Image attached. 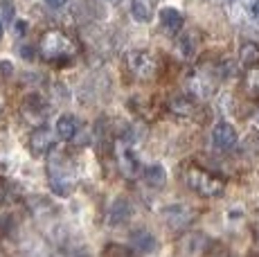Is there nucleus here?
Wrapping results in <instances>:
<instances>
[{"mask_svg":"<svg viewBox=\"0 0 259 257\" xmlns=\"http://www.w3.org/2000/svg\"><path fill=\"white\" fill-rule=\"evenodd\" d=\"M38 54L50 63H68L79 54V46L61 29H50L38 41Z\"/></svg>","mask_w":259,"mask_h":257,"instance_id":"f257e3e1","label":"nucleus"},{"mask_svg":"<svg viewBox=\"0 0 259 257\" xmlns=\"http://www.w3.org/2000/svg\"><path fill=\"white\" fill-rule=\"evenodd\" d=\"M183 181L192 192H196L203 199H219L226 192V179L212 174V172L203 169V167L194 165V162H187L183 167Z\"/></svg>","mask_w":259,"mask_h":257,"instance_id":"f03ea898","label":"nucleus"},{"mask_svg":"<svg viewBox=\"0 0 259 257\" xmlns=\"http://www.w3.org/2000/svg\"><path fill=\"white\" fill-rule=\"evenodd\" d=\"M48 181L50 190L59 196L72 194L74 185H77V172H74V162L63 154H52L48 160Z\"/></svg>","mask_w":259,"mask_h":257,"instance_id":"7ed1b4c3","label":"nucleus"},{"mask_svg":"<svg viewBox=\"0 0 259 257\" xmlns=\"http://www.w3.org/2000/svg\"><path fill=\"white\" fill-rule=\"evenodd\" d=\"M124 63H126V70L131 72V77L138 79V81H153V79L158 77V70H160V61H158V57L149 50L126 52Z\"/></svg>","mask_w":259,"mask_h":257,"instance_id":"20e7f679","label":"nucleus"},{"mask_svg":"<svg viewBox=\"0 0 259 257\" xmlns=\"http://www.w3.org/2000/svg\"><path fill=\"white\" fill-rule=\"evenodd\" d=\"M115 160H117L119 174H122L124 179L133 181V179H138V176L142 174V172H140V160L136 158V154H133V149H131V145H128V142L117 140V145H115Z\"/></svg>","mask_w":259,"mask_h":257,"instance_id":"39448f33","label":"nucleus"},{"mask_svg":"<svg viewBox=\"0 0 259 257\" xmlns=\"http://www.w3.org/2000/svg\"><path fill=\"white\" fill-rule=\"evenodd\" d=\"M239 142V133L237 128L230 124V122H219L217 126L212 128V147L217 151H232Z\"/></svg>","mask_w":259,"mask_h":257,"instance_id":"423d86ee","label":"nucleus"},{"mask_svg":"<svg viewBox=\"0 0 259 257\" xmlns=\"http://www.w3.org/2000/svg\"><path fill=\"white\" fill-rule=\"evenodd\" d=\"M21 111L27 122H34V124L43 126V122H46V117L50 113V104L43 100L41 95H29V97H25Z\"/></svg>","mask_w":259,"mask_h":257,"instance_id":"0eeeda50","label":"nucleus"},{"mask_svg":"<svg viewBox=\"0 0 259 257\" xmlns=\"http://www.w3.org/2000/svg\"><path fill=\"white\" fill-rule=\"evenodd\" d=\"M54 147V133L50 126H36L32 131V136H29V151H32V156L41 158L50 154V149Z\"/></svg>","mask_w":259,"mask_h":257,"instance_id":"6e6552de","label":"nucleus"},{"mask_svg":"<svg viewBox=\"0 0 259 257\" xmlns=\"http://www.w3.org/2000/svg\"><path fill=\"white\" fill-rule=\"evenodd\" d=\"M167 111L176 117H194L198 111V104L194 95H174L167 102Z\"/></svg>","mask_w":259,"mask_h":257,"instance_id":"1a4fd4ad","label":"nucleus"},{"mask_svg":"<svg viewBox=\"0 0 259 257\" xmlns=\"http://www.w3.org/2000/svg\"><path fill=\"white\" fill-rule=\"evenodd\" d=\"M162 215H165V221L171 228H185L196 219V212L187 205H167Z\"/></svg>","mask_w":259,"mask_h":257,"instance_id":"9d476101","label":"nucleus"},{"mask_svg":"<svg viewBox=\"0 0 259 257\" xmlns=\"http://www.w3.org/2000/svg\"><path fill=\"white\" fill-rule=\"evenodd\" d=\"M160 25H162V32L169 34V36H178L185 27V18L183 14L178 12L176 7H165L160 12Z\"/></svg>","mask_w":259,"mask_h":257,"instance_id":"9b49d317","label":"nucleus"},{"mask_svg":"<svg viewBox=\"0 0 259 257\" xmlns=\"http://www.w3.org/2000/svg\"><path fill=\"white\" fill-rule=\"evenodd\" d=\"M131 203H128L126 199H115L111 203V207H108V212H106V224L111 226V228H115V226H122V224H126L128 219H131Z\"/></svg>","mask_w":259,"mask_h":257,"instance_id":"f8f14e48","label":"nucleus"},{"mask_svg":"<svg viewBox=\"0 0 259 257\" xmlns=\"http://www.w3.org/2000/svg\"><path fill=\"white\" fill-rule=\"evenodd\" d=\"M232 9L243 21L259 27V0H232Z\"/></svg>","mask_w":259,"mask_h":257,"instance_id":"ddd939ff","label":"nucleus"},{"mask_svg":"<svg viewBox=\"0 0 259 257\" xmlns=\"http://www.w3.org/2000/svg\"><path fill=\"white\" fill-rule=\"evenodd\" d=\"M131 244H133V248L136 250H140V253H153L156 250V246H158V241H156V237L151 235L149 230H133L131 232Z\"/></svg>","mask_w":259,"mask_h":257,"instance_id":"4468645a","label":"nucleus"},{"mask_svg":"<svg viewBox=\"0 0 259 257\" xmlns=\"http://www.w3.org/2000/svg\"><path fill=\"white\" fill-rule=\"evenodd\" d=\"M57 136L63 138L68 142H74V138L79 136V122L74 115H61L57 120Z\"/></svg>","mask_w":259,"mask_h":257,"instance_id":"2eb2a0df","label":"nucleus"},{"mask_svg":"<svg viewBox=\"0 0 259 257\" xmlns=\"http://www.w3.org/2000/svg\"><path fill=\"white\" fill-rule=\"evenodd\" d=\"M142 179L144 183H147L149 187H165V183H167V172H165V167L162 165H147L142 169Z\"/></svg>","mask_w":259,"mask_h":257,"instance_id":"dca6fc26","label":"nucleus"},{"mask_svg":"<svg viewBox=\"0 0 259 257\" xmlns=\"http://www.w3.org/2000/svg\"><path fill=\"white\" fill-rule=\"evenodd\" d=\"M239 61L246 68H257L259 66V43L257 41H246L239 48Z\"/></svg>","mask_w":259,"mask_h":257,"instance_id":"f3484780","label":"nucleus"},{"mask_svg":"<svg viewBox=\"0 0 259 257\" xmlns=\"http://www.w3.org/2000/svg\"><path fill=\"white\" fill-rule=\"evenodd\" d=\"M178 52L183 54L185 59H194L198 48V34L196 32H181L178 34Z\"/></svg>","mask_w":259,"mask_h":257,"instance_id":"a211bd4d","label":"nucleus"},{"mask_svg":"<svg viewBox=\"0 0 259 257\" xmlns=\"http://www.w3.org/2000/svg\"><path fill=\"white\" fill-rule=\"evenodd\" d=\"M131 16L138 23H149L153 18V3L151 0H131Z\"/></svg>","mask_w":259,"mask_h":257,"instance_id":"6ab92c4d","label":"nucleus"},{"mask_svg":"<svg viewBox=\"0 0 259 257\" xmlns=\"http://www.w3.org/2000/svg\"><path fill=\"white\" fill-rule=\"evenodd\" d=\"M102 255L104 257H140L133 248H128V246H122V244H115V241H111V244L104 246Z\"/></svg>","mask_w":259,"mask_h":257,"instance_id":"aec40b11","label":"nucleus"},{"mask_svg":"<svg viewBox=\"0 0 259 257\" xmlns=\"http://www.w3.org/2000/svg\"><path fill=\"white\" fill-rule=\"evenodd\" d=\"M243 88H246L248 97L259 100V68H250V70H248L246 81H243Z\"/></svg>","mask_w":259,"mask_h":257,"instance_id":"412c9836","label":"nucleus"},{"mask_svg":"<svg viewBox=\"0 0 259 257\" xmlns=\"http://www.w3.org/2000/svg\"><path fill=\"white\" fill-rule=\"evenodd\" d=\"M0 14H3L5 25H14V21H16V7H14L12 0H0Z\"/></svg>","mask_w":259,"mask_h":257,"instance_id":"4be33fe9","label":"nucleus"},{"mask_svg":"<svg viewBox=\"0 0 259 257\" xmlns=\"http://www.w3.org/2000/svg\"><path fill=\"white\" fill-rule=\"evenodd\" d=\"M46 5L50 9H54V12H61L63 7H68V5H70V0H46Z\"/></svg>","mask_w":259,"mask_h":257,"instance_id":"5701e85b","label":"nucleus"},{"mask_svg":"<svg viewBox=\"0 0 259 257\" xmlns=\"http://www.w3.org/2000/svg\"><path fill=\"white\" fill-rule=\"evenodd\" d=\"M25 27H27V25H25L23 21H18V23H16V34H18V36H21V34H25Z\"/></svg>","mask_w":259,"mask_h":257,"instance_id":"b1692460","label":"nucleus"},{"mask_svg":"<svg viewBox=\"0 0 259 257\" xmlns=\"http://www.w3.org/2000/svg\"><path fill=\"white\" fill-rule=\"evenodd\" d=\"M102 3H106V5H117V3H122V0H102Z\"/></svg>","mask_w":259,"mask_h":257,"instance_id":"393cba45","label":"nucleus"},{"mask_svg":"<svg viewBox=\"0 0 259 257\" xmlns=\"http://www.w3.org/2000/svg\"><path fill=\"white\" fill-rule=\"evenodd\" d=\"M255 124L259 126V108H257V113H255Z\"/></svg>","mask_w":259,"mask_h":257,"instance_id":"a878e982","label":"nucleus"},{"mask_svg":"<svg viewBox=\"0 0 259 257\" xmlns=\"http://www.w3.org/2000/svg\"><path fill=\"white\" fill-rule=\"evenodd\" d=\"M3 29H5V23H3V18H0V36H3Z\"/></svg>","mask_w":259,"mask_h":257,"instance_id":"bb28decb","label":"nucleus"}]
</instances>
